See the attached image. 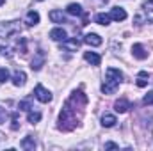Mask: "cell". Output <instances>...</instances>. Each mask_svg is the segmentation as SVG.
<instances>
[{
	"label": "cell",
	"instance_id": "1",
	"mask_svg": "<svg viewBox=\"0 0 153 151\" xmlns=\"http://www.w3.org/2000/svg\"><path fill=\"white\" fill-rule=\"evenodd\" d=\"M85 105H87V96H85L82 91H73L71 96L66 100V103H64L61 114H59L57 128L62 130V132H71V130H75L76 124L82 121Z\"/></svg>",
	"mask_w": 153,
	"mask_h": 151
},
{
	"label": "cell",
	"instance_id": "2",
	"mask_svg": "<svg viewBox=\"0 0 153 151\" xmlns=\"http://www.w3.org/2000/svg\"><path fill=\"white\" fill-rule=\"evenodd\" d=\"M121 82H123V73L116 68H109L105 71V80L102 84V93L103 94H114Z\"/></svg>",
	"mask_w": 153,
	"mask_h": 151
},
{
	"label": "cell",
	"instance_id": "3",
	"mask_svg": "<svg viewBox=\"0 0 153 151\" xmlns=\"http://www.w3.org/2000/svg\"><path fill=\"white\" fill-rule=\"evenodd\" d=\"M20 32H22L20 21H4V23H0V38L2 39L13 38Z\"/></svg>",
	"mask_w": 153,
	"mask_h": 151
},
{
	"label": "cell",
	"instance_id": "4",
	"mask_svg": "<svg viewBox=\"0 0 153 151\" xmlns=\"http://www.w3.org/2000/svg\"><path fill=\"white\" fill-rule=\"evenodd\" d=\"M34 96L38 98L41 103H48V101H52V93H50L48 89H45L41 84L36 85V89H34Z\"/></svg>",
	"mask_w": 153,
	"mask_h": 151
},
{
	"label": "cell",
	"instance_id": "5",
	"mask_svg": "<svg viewBox=\"0 0 153 151\" xmlns=\"http://www.w3.org/2000/svg\"><path fill=\"white\" fill-rule=\"evenodd\" d=\"M45 59H46V57H45V52H43V50H38L36 55H34V59H32V66H30V68H32L34 71H39V70L45 66Z\"/></svg>",
	"mask_w": 153,
	"mask_h": 151
},
{
	"label": "cell",
	"instance_id": "6",
	"mask_svg": "<svg viewBox=\"0 0 153 151\" xmlns=\"http://www.w3.org/2000/svg\"><path fill=\"white\" fill-rule=\"evenodd\" d=\"M109 16L114 21H123V20H126V11L123 7H112L111 13H109Z\"/></svg>",
	"mask_w": 153,
	"mask_h": 151
},
{
	"label": "cell",
	"instance_id": "7",
	"mask_svg": "<svg viewBox=\"0 0 153 151\" xmlns=\"http://www.w3.org/2000/svg\"><path fill=\"white\" fill-rule=\"evenodd\" d=\"M84 43L89 44V46H100V44L103 43V39L100 38L98 34L91 32V34H85V36H84Z\"/></svg>",
	"mask_w": 153,
	"mask_h": 151
},
{
	"label": "cell",
	"instance_id": "8",
	"mask_svg": "<svg viewBox=\"0 0 153 151\" xmlns=\"http://www.w3.org/2000/svg\"><path fill=\"white\" fill-rule=\"evenodd\" d=\"M132 53H134V57L135 59H139V61H144L146 57H148V52L144 50V46L143 44H139V43H135L134 46H132Z\"/></svg>",
	"mask_w": 153,
	"mask_h": 151
},
{
	"label": "cell",
	"instance_id": "9",
	"mask_svg": "<svg viewBox=\"0 0 153 151\" xmlns=\"http://www.w3.org/2000/svg\"><path fill=\"white\" fill-rule=\"evenodd\" d=\"M78 46H80V43H78V39L76 38H71V39L66 38L64 41H62V48H64L66 52H76Z\"/></svg>",
	"mask_w": 153,
	"mask_h": 151
},
{
	"label": "cell",
	"instance_id": "10",
	"mask_svg": "<svg viewBox=\"0 0 153 151\" xmlns=\"http://www.w3.org/2000/svg\"><path fill=\"white\" fill-rule=\"evenodd\" d=\"M68 38V34H66V30L64 29H61V27H57V29H52L50 30V39H53V41H64V39Z\"/></svg>",
	"mask_w": 153,
	"mask_h": 151
},
{
	"label": "cell",
	"instance_id": "11",
	"mask_svg": "<svg viewBox=\"0 0 153 151\" xmlns=\"http://www.w3.org/2000/svg\"><path fill=\"white\" fill-rule=\"evenodd\" d=\"M25 82H27V75H25L23 71L16 70L14 75H13V84H14L16 87H22V85H25Z\"/></svg>",
	"mask_w": 153,
	"mask_h": 151
},
{
	"label": "cell",
	"instance_id": "12",
	"mask_svg": "<svg viewBox=\"0 0 153 151\" xmlns=\"http://www.w3.org/2000/svg\"><path fill=\"white\" fill-rule=\"evenodd\" d=\"M48 18H50L53 23H64V21H66V16L62 14V11H57V9L50 11V13H48Z\"/></svg>",
	"mask_w": 153,
	"mask_h": 151
},
{
	"label": "cell",
	"instance_id": "13",
	"mask_svg": "<svg viewBox=\"0 0 153 151\" xmlns=\"http://www.w3.org/2000/svg\"><path fill=\"white\" fill-rule=\"evenodd\" d=\"M84 59H85L89 64H93V66H100V62H102V57H100L98 53H94V52H85V53H84Z\"/></svg>",
	"mask_w": 153,
	"mask_h": 151
},
{
	"label": "cell",
	"instance_id": "14",
	"mask_svg": "<svg viewBox=\"0 0 153 151\" xmlns=\"http://www.w3.org/2000/svg\"><path fill=\"white\" fill-rule=\"evenodd\" d=\"M20 146H22L25 151H34V148H36V141H34L32 135H27V137L20 142Z\"/></svg>",
	"mask_w": 153,
	"mask_h": 151
},
{
	"label": "cell",
	"instance_id": "15",
	"mask_svg": "<svg viewBox=\"0 0 153 151\" xmlns=\"http://www.w3.org/2000/svg\"><path fill=\"white\" fill-rule=\"evenodd\" d=\"M130 109V103H128V100H125V98H121V100H117L114 103V110L119 114H125L126 110Z\"/></svg>",
	"mask_w": 153,
	"mask_h": 151
},
{
	"label": "cell",
	"instance_id": "16",
	"mask_svg": "<svg viewBox=\"0 0 153 151\" xmlns=\"http://www.w3.org/2000/svg\"><path fill=\"white\" fill-rule=\"evenodd\" d=\"M116 123H117V121H116V115H114V114L105 112L103 115H102V124H103L105 128H112Z\"/></svg>",
	"mask_w": 153,
	"mask_h": 151
},
{
	"label": "cell",
	"instance_id": "17",
	"mask_svg": "<svg viewBox=\"0 0 153 151\" xmlns=\"http://www.w3.org/2000/svg\"><path fill=\"white\" fill-rule=\"evenodd\" d=\"M25 23H27L29 27L38 25L39 23V13H36V11H29V13H27V18H25Z\"/></svg>",
	"mask_w": 153,
	"mask_h": 151
},
{
	"label": "cell",
	"instance_id": "18",
	"mask_svg": "<svg viewBox=\"0 0 153 151\" xmlns=\"http://www.w3.org/2000/svg\"><path fill=\"white\" fill-rule=\"evenodd\" d=\"M66 11H68V14H71V16H82V14H84L80 4H70V5L66 7Z\"/></svg>",
	"mask_w": 153,
	"mask_h": 151
},
{
	"label": "cell",
	"instance_id": "19",
	"mask_svg": "<svg viewBox=\"0 0 153 151\" xmlns=\"http://www.w3.org/2000/svg\"><path fill=\"white\" fill-rule=\"evenodd\" d=\"M148 78H150V75H148L146 71H139V73H137V82H135L137 87H146L148 82H150Z\"/></svg>",
	"mask_w": 153,
	"mask_h": 151
},
{
	"label": "cell",
	"instance_id": "20",
	"mask_svg": "<svg viewBox=\"0 0 153 151\" xmlns=\"http://www.w3.org/2000/svg\"><path fill=\"white\" fill-rule=\"evenodd\" d=\"M94 21H96L98 25H109V23H111V16L105 14V13H98V14L94 16Z\"/></svg>",
	"mask_w": 153,
	"mask_h": 151
},
{
	"label": "cell",
	"instance_id": "21",
	"mask_svg": "<svg viewBox=\"0 0 153 151\" xmlns=\"http://www.w3.org/2000/svg\"><path fill=\"white\" fill-rule=\"evenodd\" d=\"M27 119H29V123H32V124H36V123H39L41 121V112H38V110H29V114H27Z\"/></svg>",
	"mask_w": 153,
	"mask_h": 151
},
{
	"label": "cell",
	"instance_id": "22",
	"mask_svg": "<svg viewBox=\"0 0 153 151\" xmlns=\"http://www.w3.org/2000/svg\"><path fill=\"white\" fill-rule=\"evenodd\" d=\"M32 109V101H30V98H25V100H22L20 101V110H30Z\"/></svg>",
	"mask_w": 153,
	"mask_h": 151
},
{
	"label": "cell",
	"instance_id": "23",
	"mask_svg": "<svg viewBox=\"0 0 153 151\" xmlns=\"http://www.w3.org/2000/svg\"><path fill=\"white\" fill-rule=\"evenodd\" d=\"M5 80H9V71L7 68H0V84H4Z\"/></svg>",
	"mask_w": 153,
	"mask_h": 151
},
{
	"label": "cell",
	"instance_id": "24",
	"mask_svg": "<svg viewBox=\"0 0 153 151\" xmlns=\"http://www.w3.org/2000/svg\"><path fill=\"white\" fill-rule=\"evenodd\" d=\"M11 119H13V124H11V130H18L20 124H18V114H11Z\"/></svg>",
	"mask_w": 153,
	"mask_h": 151
},
{
	"label": "cell",
	"instance_id": "25",
	"mask_svg": "<svg viewBox=\"0 0 153 151\" xmlns=\"http://www.w3.org/2000/svg\"><path fill=\"white\" fill-rule=\"evenodd\" d=\"M143 103H144V105H153V93H148V94L144 96Z\"/></svg>",
	"mask_w": 153,
	"mask_h": 151
},
{
	"label": "cell",
	"instance_id": "26",
	"mask_svg": "<svg viewBox=\"0 0 153 151\" xmlns=\"http://www.w3.org/2000/svg\"><path fill=\"white\" fill-rule=\"evenodd\" d=\"M5 119H7V112H5V109H2V107H0V124H2Z\"/></svg>",
	"mask_w": 153,
	"mask_h": 151
},
{
	"label": "cell",
	"instance_id": "27",
	"mask_svg": "<svg viewBox=\"0 0 153 151\" xmlns=\"http://www.w3.org/2000/svg\"><path fill=\"white\" fill-rule=\"evenodd\" d=\"M0 53L9 57V55H11V48H7V46H0Z\"/></svg>",
	"mask_w": 153,
	"mask_h": 151
},
{
	"label": "cell",
	"instance_id": "28",
	"mask_svg": "<svg viewBox=\"0 0 153 151\" xmlns=\"http://www.w3.org/2000/svg\"><path fill=\"white\" fill-rule=\"evenodd\" d=\"M117 148H119V146H117L116 142H107V144H105V150H117Z\"/></svg>",
	"mask_w": 153,
	"mask_h": 151
},
{
	"label": "cell",
	"instance_id": "29",
	"mask_svg": "<svg viewBox=\"0 0 153 151\" xmlns=\"http://www.w3.org/2000/svg\"><path fill=\"white\" fill-rule=\"evenodd\" d=\"M144 7H146V11H152V13H153V0H150Z\"/></svg>",
	"mask_w": 153,
	"mask_h": 151
},
{
	"label": "cell",
	"instance_id": "30",
	"mask_svg": "<svg viewBox=\"0 0 153 151\" xmlns=\"http://www.w3.org/2000/svg\"><path fill=\"white\" fill-rule=\"evenodd\" d=\"M4 2H5V0H0V5H4Z\"/></svg>",
	"mask_w": 153,
	"mask_h": 151
},
{
	"label": "cell",
	"instance_id": "31",
	"mask_svg": "<svg viewBox=\"0 0 153 151\" xmlns=\"http://www.w3.org/2000/svg\"><path fill=\"white\" fill-rule=\"evenodd\" d=\"M0 141H2V133H0Z\"/></svg>",
	"mask_w": 153,
	"mask_h": 151
},
{
	"label": "cell",
	"instance_id": "32",
	"mask_svg": "<svg viewBox=\"0 0 153 151\" xmlns=\"http://www.w3.org/2000/svg\"><path fill=\"white\" fill-rule=\"evenodd\" d=\"M38 2H43V0H38Z\"/></svg>",
	"mask_w": 153,
	"mask_h": 151
}]
</instances>
